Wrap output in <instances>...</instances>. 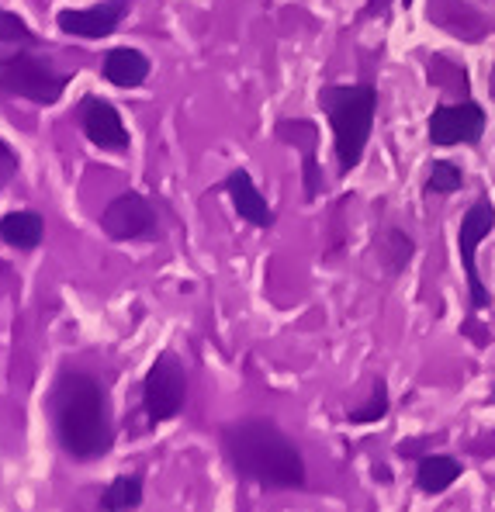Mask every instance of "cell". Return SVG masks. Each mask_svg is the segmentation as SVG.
Here are the masks:
<instances>
[{
	"label": "cell",
	"instance_id": "12",
	"mask_svg": "<svg viewBox=\"0 0 495 512\" xmlns=\"http://www.w3.org/2000/svg\"><path fill=\"white\" fill-rule=\"evenodd\" d=\"M277 139H284L288 146L302 149L305 156V198H315L322 191V173L319 163H315V146H319V132H315L312 122H302V118H288V122L277 125Z\"/></svg>",
	"mask_w": 495,
	"mask_h": 512
},
{
	"label": "cell",
	"instance_id": "18",
	"mask_svg": "<svg viewBox=\"0 0 495 512\" xmlns=\"http://www.w3.org/2000/svg\"><path fill=\"white\" fill-rule=\"evenodd\" d=\"M461 187H464V173L457 170L454 163L437 160L430 167V177H426L423 191L426 194H454V191H461Z\"/></svg>",
	"mask_w": 495,
	"mask_h": 512
},
{
	"label": "cell",
	"instance_id": "11",
	"mask_svg": "<svg viewBox=\"0 0 495 512\" xmlns=\"http://www.w3.org/2000/svg\"><path fill=\"white\" fill-rule=\"evenodd\" d=\"M225 194L232 198V208H236V215L243 218V222L257 225V229H270L274 225V212H270L267 198L260 194V187L253 184L250 170H232L229 177L222 180Z\"/></svg>",
	"mask_w": 495,
	"mask_h": 512
},
{
	"label": "cell",
	"instance_id": "6",
	"mask_svg": "<svg viewBox=\"0 0 495 512\" xmlns=\"http://www.w3.org/2000/svg\"><path fill=\"white\" fill-rule=\"evenodd\" d=\"M495 225V208L489 198H478L475 205L464 212L461 229H457V256H461L464 277H468V291H471V308H489L492 305V291L485 288L482 274H478V243L492 232Z\"/></svg>",
	"mask_w": 495,
	"mask_h": 512
},
{
	"label": "cell",
	"instance_id": "21",
	"mask_svg": "<svg viewBox=\"0 0 495 512\" xmlns=\"http://www.w3.org/2000/svg\"><path fill=\"white\" fill-rule=\"evenodd\" d=\"M14 177H18V153L0 139V187L11 184Z\"/></svg>",
	"mask_w": 495,
	"mask_h": 512
},
{
	"label": "cell",
	"instance_id": "9",
	"mask_svg": "<svg viewBox=\"0 0 495 512\" xmlns=\"http://www.w3.org/2000/svg\"><path fill=\"white\" fill-rule=\"evenodd\" d=\"M77 122L90 146L104 149V153H129V128L122 122V111L108 97L87 94L77 108Z\"/></svg>",
	"mask_w": 495,
	"mask_h": 512
},
{
	"label": "cell",
	"instance_id": "16",
	"mask_svg": "<svg viewBox=\"0 0 495 512\" xmlns=\"http://www.w3.org/2000/svg\"><path fill=\"white\" fill-rule=\"evenodd\" d=\"M142 502V478L139 474H118L108 488L101 492L104 512H129Z\"/></svg>",
	"mask_w": 495,
	"mask_h": 512
},
{
	"label": "cell",
	"instance_id": "1",
	"mask_svg": "<svg viewBox=\"0 0 495 512\" xmlns=\"http://www.w3.org/2000/svg\"><path fill=\"white\" fill-rule=\"evenodd\" d=\"M52 429L66 457L87 464L97 461L115 443V426H111L108 395L90 374L70 371L56 381L49 398Z\"/></svg>",
	"mask_w": 495,
	"mask_h": 512
},
{
	"label": "cell",
	"instance_id": "10",
	"mask_svg": "<svg viewBox=\"0 0 495 512\" xmlns=\"http://www.w3.org/2000/svg\"><path fill=\"white\" fill-rule=\"evenodd\" d=\"M132 0H104V4L94 7H66V11L56 14V25L63 35H73V39H108L118 25L129 14Z\"/></svg>",
	"mask_w": 495,
	"mask_h": 512
},
{
	"label": "cell",
	"instance_id": "4",
	"mask_svg": "<svg viewBox=\"0 0 495 512\" xmlns=\"http://www.w3.org/2000/svg\"><path fill=\"white\" fill-rule=\"evenodd\" d=\"M66 87H70V73H59L45 56L14 52V56L0 59V94L49 108L66 94Z\"/></svg>",
	"mask_w": 495,
	"mask_h": 512
},
{
	"label": "cell",
	"instance_id": "5",
	"mask_svg": "<svg viewBox=\"0 0 495 512\" xmlns=\"http://www.w3.org/2000/svg\"><path fill=\"white\" fill-rule=\"evenodd\" d=\"M187 402V371L174 350H163L142 378V409L149 423H170L184 412Z\"/></svg>",
	"mask_w": 495,
	"mask_h": 512
},
{
	"label": "cell",
	"instance_id": "19",
	"mask_svg": "<svg viewBox=\"0 0 495 512\" xmlns=\"http://www.w3.org/2000/svg\"><path fill=\"white\" fill-rule=\"evenodd\" d=\"M388 416V384L385 381H374L371 388V398L364 402V409H354L350 412V423L354 426H367V423H378V419Z\"/></svg>",
	"mask_w": 495,
	"mask_h": 512
},
{
	"label": "cell",
	"instance_id": "15",
	"mask_svg": "<svg viewBox=\"0 0 495 512\" xmlns=\"http://www.w3.org/2000/svg\"><path fill=\"white\" fill-rule=\"evenodd\" d=\"M457 478H461V461H454V457H447V454L423 457L416 468V485H419V492H426V495L447 492Z\"/></svg>",
	"mask_w": 495,
	"mask_h": 512
},
{
	"label": "cell",
	"instance_id": "23",
	"mask_svg": "<svg viewBox=\"0 0 495 512\" xmlns=\"http://www.w3.org/2000/svg\"><path fill=\"white\" fill-rule=\"evenodd\" d=\"M489 87H492V97H495V70H492V80H489Z\"/></svg>",
	"mask_w": 495,
	"mask_h": 512
},
{
	"label": "cell",
	"instance_id": "7",
	"mask_svg": "<svg viewBox=\"0 0 495 512\" xmlns=\"http://www.w3.org/2000/svg\"><path fill=\"white\" fill-rule=\"evenodd\" d=\"M101 232L115 243H135V239L160 236V215L156 205L139 191H125L108 201L101 212Z\"/></svg>",
	"mask_w": 495,
	"mask_h": 512
},
{
	"label": "cell",
	"instance_id": "14",
	"mask_svg": "<svg viewBox=\"0 0 495 512\" xmlns=\"http://www.w3.org/2000/svg\"><path fill=\"white\" fill-rule=\"evenodd\" d=\"M45 236V218L39 212H7L0 218V239H4L11 250H35Z\"/></svg>",
	"mask_w": 495,
	"mask_h": 512
},
{
	"label": "cell",
	"instance_id": "13",
	"mask_svg": "<svg viewBox=\"0 0 495 512\" xmlns=\"http://www.w3.org/2000/svg\"><path fill=\"white\" fill-rule=\"evenodd\" d=\"M101 70H104V80H108V84L132 90V87L146 84L149 56H146V52H139V49H129V45H118V49H111L108 56H104Z\"/></svg>",
	"mask_w": 495,
	"mask_h": 512
},
{
	"label": "cell",
	"instance_id": "22",
	"mask_svg": "<svg viewBox=\"0 0 495 512\" xmlns=\"http://www.w3.org/2000/svg\"><path fill=\"white\" fill-rule=\"evenodd\" d=\"M385 7H388V0H367V7L360 14H364V18H374V14H385Z\"/></svg>",
	"mask_w": 495,
	"mask_h": 512
},
{
	"label": "cell",
	"instance_id": "2",
	"mask_svg": "<svg viewBox=\"0 0 495 512\" xmlns=\"http://www.w3.org/2000/svg\"><path fill=\"white\" fill-rule=\"evenodd\" d=\"M222 450L236 474L264 488H302L305 461L302 450L288 440L270 419H243L222 429Z\"/></svg>",
	"mask_w": 495,
	"mask_h": 512
},
{
	"label": "cell",
	"instance_id": "3",
	"mask_svg": "<svg viewBox=\"0 0 495 512\" xmlns=\"http://www.w3.org/2000/svg\"><path fill=\"white\" fill-rule=\"evenodd\" d=\"M319 108L326 111L329 125H333L340 170L350 173L364 160L374 115H378V90L371 84H329L319 90Z\"/></svg>",
	"mask_w": 495,
	"mask_h": 512
},
{
	"label": "cell",
	"instance_id": "20",
	"mask_svg": "<svg viewBox=\"0 0 495 512\" xmlns=\"http://www.w3.org/2000/svg\"><path fill=\"white\" fill-rule=\"evenodd\" d=\"M0 42H14V45H35L39 42V35L28 28L25 18H18L14 11H7V7H0Z\"/></svg>",
	"mask_w": 495,
	"mask_h": 512
},
{
	"label": "cell",
	"instance_id": "8",
	"mask_svg": "<svg viewBox=\"0 0 495 512\" xmlns=\"http://www.w3.org/2000/svg\"><path fill=\"white\" fill-rule=\"evenodd\" d=\"M426 135H430V142L440 149L475 146L485 135V108L475 101L440 104V108H433L430 122H426Z\"/></svg>",
	"mask_w": 495,
	"mask_h": 512
},
{
	"label": "cell",
	"instance_id": "17",
	"mask_svg": "<svg viewBox=\"0 0 495 512\" xmlns=\"http://www.w3.org/2000/svg\"><path fill=\"white\" fill-rule=\"evenodd\" d=\"M378 250H381V260H385V267L392 270V274H402V270L409 267L412 253H416V243H412V239L405 236L402 229H388L385 236H381Z\"/></svg>",
	"mask_w": 495,
	"mask_h": 512
}]
</instances>
